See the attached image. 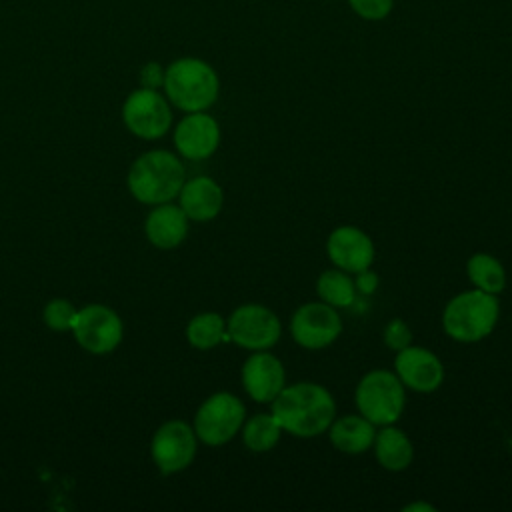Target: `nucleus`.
Segmentation results:
<instances>
[{
  "label": "nucleus",
  "mask_w": 512,
  "mask_h": 512,
  "mask_svg": "<svg viewBox=\"0 0 512 512\" xmlns=\"http://www.w3.org/2000/svg\"><path fill=\"white\" fill-rule=\"evenodd\" d=\"M382 338H384V344H386L390 350L398 352V350L406 348L408 344H412V330L408 328V324H406L402 318H392V320L386 324Z\"/></svg>",
  "instance_id": "a878e982"
},
{
  "label": "nucleus",
  "mask_w": 512,
  "mask_h": 512,
  "mask_svg": "<svg viewBox=\"0 0 512 512\" xmlns=\"http://www.w3.org/2000/svg\"><path fill=\"white\" fill-rule=\"evenodd\" d=\"M394 372L404 384V388L430 394L436 392L444 382V364L442 360L424 346H412L396 352Z\"/></svg>",
  "instance_id": "f8f14e48"
},
{
  "label": "nucleus",
  "mask_w": 512,
  "mask_h": 512,
  "mask_svg": "<svg viewBox=\"0 0 512 512\" xmlns=\"http://www.w3.org/2000/svg\"><path fill=\"white\" fill-rule=\"evenodd\" d=\"M164 72H166V66H162L160 62H156V60L146 62V64L140 68V72H138L140 86H142V88L160 90L162 84H164Z\"/></svg>",
  "instance_id": "bb28decb"
},
{
  "label": "nucleus",
  "mask_w": 512,
  "mask_h": 512,
  "mask_svg": "<svg viewBox=\"0 0 512 512\" xmlns=\"http://www.w3.org/2000/svg\"><path fill=\"white\" fill-rule=\"evenodd\" d=\"M74 340L90 354H110L122 342L124 326L120 316L102 304H88L78 310L74 326Z\"/></svg>",
  "instance_id": "9d476101"
},
{
  "label": "nucleus",
  "mask_w": 512,
  "mask_h": 512,
  "mask_svg": "<svg viewBox=\"0 0 512 512\" xmlns=\"http://www.w3.org/2000/svg\"><path fill=\"white\" fill-rule=\"evenodd\" d=\"M240 434H242V442L248 450L268 452L280 442L282 428L276 422V418L272 416V412L270 414L258 412V414L250 416L248 420H244Z\"/></svg>",
  "instance_id": "5701e85b"
},
{
  "label": "nucleus",
  "mask_w": 512,
  "mask_h": 512,
  "mask_svg": "<svg viewBox=\"0 0 512 512\" xmlns=\"http://www.w3.org/2000/svg\"><path fill=\"white\" fill-rule=\"evenodd\" d=\"M270 412L282 432L296 438H314L328 430L336 418L334 396L316 382H296L284 386L270 402Z\"/></svg>",
  "instance_id": "f257e3e1"
},
{
  "label": "nucleus",
  "mask_w": 512,
  "mask_h": 512,
  "mask_svg": "<svg viewBox=\"0 0 512 512\" xmlns=\"http://www.w3.org/2000/svg\"><path fill=\"white\" fill-rule=\"evenodd\" d=\"M164 96L182 112H204L218 100V72L202 58L180 56L166 66Z\"/></svg>",
  "instance_id": "f03ea898"
},
{
  "label": "nucleus",
  "mask_w": 512,
  "mask_h": 512,
  "mask_svg": "<svg viewBox=\"0 0 512 512\" xmlns=\"http://www.w3.org/2000/svg\"><path fill=\"white\" fill-rule=\"evenodd\" d=\"M352 12L364 20H384L394 8V0H348Z\"/></svg>",
  "instance_id": "393cba45"
},
{
  "label": "nucleus",
  "mask_w": 512,
  "mask_h": 512,
  "mask_svg": "<svg viewBox=\"0 0 512 512\" xmlns=\"http://www.w3.org/2000/svg\"><path fill=\"white\" fill-rule=\"evenodd\" d=\"M498 316V296L472 288L452 296L446 302L442 310V328L452 340L472 344L494 332Z\"/></svg>",
  "instance_id": "20e7f679"
},
{
  "label": "nucleus",
  "mask_w": 512,
  "mask_h": 512,
  "mask_svg": "<svg viewBox=\"0 0 512 512\" xmlns=\"http://www.w3.org/2000/svg\"><path fill=\"white\" fill-rule=\"evenodd\" d=\"M178 206L194 222L216 218L224 206L222 186L210 176H194L184 180L178 192Z\"/></svg>",
  "instance_id": "dca6fc26"
},
{
  "label": "nucleus",
  "mask_w": 512,
  "mask_h": 512,
  "mask_svg": "<svg viewBox=\"0 0 512 512\" xmlns=\"http://www.w3.org/2000/svg\"><path fill=\"white\" fill-rule=\"evenodd\" d=\"M220 144V124L204 112H188L174 128V146L186 160H206Z\"/></svg>",
  "instance_id": "2eb2a0df"
},
{
  "label": "nucleus",
  "mask_w": 512,
  "mask_h": 512,
  "mask_svg": "<svg viewBox=\"0 0 512 512\" xmlns=\"http://www.w3.org/2000/svg\"><path fill=\"white\" fill-rule=\"evenodd\" d=\"M190 218L176 204H156L146 216L144 234L152 246L160 250H172L180 246L188 234Z\"/></svg>",
  "instance_id": "f3484780"
},
{
  "label": "nucleus",
  "mask_w": 512,
  "mask_h": 512,
  "mask_svg": "<svg viewBox=\"0 0 512 512\" xmlns=\"http://www.w3.org/2000/svg\"><path fill=\"white\" fill-rule=\"evenodd\" d=\"M326 432L332 446L344 454H364L376 438V426L360 412L334 418Z\"/></svg>",
  "instance_id": "a211bd4d"
},
{
  "label": "nucleus",
  "mask_w": 512,
  "mask_h": 512,
  "mask_svg": "<svg viewBox=\"0 0 512 512\" xmlns=\"http://www.w3.org/2000/svg\"><path fill=\"white\" fill-rule=\"evenodd\" d=\"M326 254L336 268L348 274H358L372 266L376 248L364 230L344 224L328 234Z\"/></svg>",
  "instance_id": "4468645a"
},
{
  "label": "nucleus",
  "mask_w": 512,
  "mask_h": 512,
  "mask_svg": "<svg viewBox=\"0 0 512 512\" xmlns=\"http://www.w3.org/2000/svg\"><path fill=\"white\" fill-rule=\"evenodd\" d=\"M186 180L182 160L168 150L140 154L128 170V190L142 204H164L178 196Z\"/></svg>",
  "instance_id": "7ed1b4c3"
},
{
  "label": "nucleus",
  "mask_w": 512,
  "mask_h": 512,
  "mask_svg": "<svg viewBox=\"0 0 512 512\" xmlns=\"http://www.w3.org/2000/svg\"><path fill=\"white\" fill-rule=\"evenodd\" d=\"M354 404L374 426L396 424L406 406V388L396 372L376 368L366 372L356 384Z\"/></svg>",
  "instance_id": "39448f33"
},
{
  "label": "nucleus",
  "mask_w": 512,
  "mask_h": 512,
  "mask_svg": "<svg viewBox=\"0 0 512 512\" xmlns=\"http://www.w3.org/2000/svg\"><path fill=\"white\" fill-rule=\"evenodd\" d=\"M402 510H406V512H414V510H434V506H430V504H426V502H414V504H406Z\"/></svg>",
  "instance_id": "c85d7f7f"
},
{
  "label": "nucleus",
  "mask_w": 512,
  "mask_h": 512,
  "mask_svg": "<svg viewBox=\"0 0 512 512\" xmlns=\"http://www.w3.org/2000/svg\"><path fill=\"white\" fill-rule=\"evenodd\" d=\"M198 436L184 420L164 422L152 436L150 454L162 474H176L188 468L196 456Z\"/></svg>",
  "instance_id": "9b49d317"
},
{
  "label": "nucleus",
  "mask_w": 512,
  "mask_h": 512,
  "mask_svg": "<svg viewBox=\"0 0 512 512\" xmlns=\"http://www.w3.org/2000/svg\"><path fill=\"white\" fill-rule=\"evenodd\" d=\"M316 292L322 302L334 308H350L356 300L358 290L348 272L340 268H328L318 276Z\"/></svg>",
  "instance_id": "412c9836"
},
{
  "label": "nucleus",
  "mask_w": 512,
  "mask_h": 512,
  "mask_svg": "<svg viewBox=\"0 0 512 512\" xmlns=\"http://www.w3.org/2000/svg\"><path fill=\"white\" fill-rule=\"evenodd\" d=\"M240 380L254 402L270 404L286 386L284 364L272 352L256 350L244 360Z\"/></svg>",
  "instance_id": "ddd939ff"
},
{
  "label": "nucleus",
  "mask_w": 512,
  "mask_h": 512,
  "mask_svg": "<svg viewBox=\"0 0 512 512\" xmlns=\"http://www.w3.org/2000/svg\"><path fill=\"white\" fill-rule=\"evenodd\" d=\"M372 450L378 464L388 472H402L414 460L412 440L406 436L404 430L396 428L394 424L382 426V430L376 432Z\"/></svg>",
  "instance_id": "6ab92c4d"
},
{
  "label": "nucleus",
  "mask_w": 512,
  "mask_h": 512,
  "mask_svg": "<svg viewBox=\"0 0 512 512\" xmlns=\"http://www.w3.org/2000/svg\"><path fill=\"white\" fill-rule=\"evenodd\" d=\"M342 318L338 308L318 300L296 308L290 318L292 340L306 350H322L338 340L342 334Z\"/></svg>",
  "instance_id": "1a4fd4ad"
},
{
  "label": "nucleus",
  "mask_w": 512,
  "mask_h": 512,
  "mask_svg": "<svg viewBox=\"0 0 512 512\" xmlns=\"http://www.w3.org/2000/svg\"><path fill=\"white\" fill-rule=\"evenodd\" d=\"M76 314L78 310L72 306V302L64 298H54L44 306L42 320L54 332H66V330H72Z\"/></svg>",
  "instance_id": "b1692460"
},
{
  "label": "nucleus",
  "mask_w": 512,
  "mask_h": 512,
  "mask_svg": "<svg viewBox=\"0 0 512 512\" xmlns=\"http://www.w3.org/2000/svg\"><path fill=\"white\" fill-rule=\"evenodd\" d=\"M186 340L198 350H210L228 340L226 320L218 312H200L186 324Z\"/></svg>",
  "instance_id": "4be33fe9"
},
{
  "label": "nucleus",
  "mask_w": 512,
  "mask_h": 512,
  "mask_svg": "<svg viewBox=\"0 0 512 512\" xmlns=\"http://www.w3.org/2000/svg\"><path fill=\"white\" fill-rule=\"evenodd\" d=\"M246 420V408L232 392H214L196 410L194 432L200 442L208 446H222L230 442Z\"/></svg>",
  "instance_id": "423d86ee"
},
{
  "label": "nucleus",
  "mask_w": 512,
  "mask_h": 512,
  "mask_svg": "<svg viewBox=\"0 0 512 512\" xmlns=\"http://www.w3.org/2000/svg\"><path fill=\"white\" fill-rule=\"evenodd\" d=\"M172 104L160 90L136 88L122 104V122L138 138L154 140L164 136L172 126Z\"/></svg>",
  "instance_id": "6e6552de"
},
{
  "label": "nucleus",
  "mask_w": 512,
  "mask_h": 512,
  "mask_svg": "<svg viewBox=\"0 0 512 512\" xmlns=\"http://www.w3.org/2000/svg\"><path fill=\"white\" fill-rule=\"evenodd\" d=\"M358 278H356V290H360L362 294H372L374 292V288L378 286V276L368 268V270H362V272H358L356 274Z\"/></svg>",
  "instance_id": "cd10ccee"
},
{
  "label": "nucleus",
  "mask_w": 512,
  "mask_h": 512,
  "mask_svg": "<svg viewBox=\"0 0 512 512\" xmlns=\"http://www.w3.org/2000/svg\"><path fill=\"white\" fill-rule=\"evenodd\" d=\"M468 280L488 294H500L506 288V270L498 258L486 252H476L466 262Z\"/></svg>",
  "instance_id": "aec40b11"
},
{
  "label": "nucleus",
  "mask_w": 512,
  "mask_h": 512,
  "mask_svg": "<svg viewBox=\"0 0 512 512\" xmlns=\"http://www.w3.org/2000/svg\"><path fill=\"white\" fill-rule=\"evenodd\" d=\"M226 332L230 342L256 352L270 350L280 340L282 324L270 308L250 302L232 310L226 320Z\"/></svg>",
  "instance_id": "0eeeda50"
}]
</instances>
